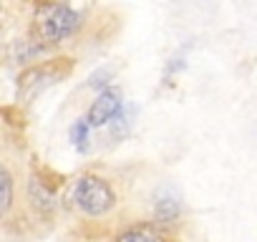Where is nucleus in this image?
<instances>
[{
    "label": "nucleus",
    "mask_w": 257,
    "mask_h": 242,
    "mask_svg": "<svg viewBox=\"0 0 257 242\" xmlns=\"http://www.w3.org/2000/svg\"><path fill=\"white\" fill-rule=\"evenodd\" d=\"M108 78H111V71H108V68H103V71H98V73H93V76H91L88 86L101 88V86H106V83H108Z\"/></svg>",
    "instance_id": "9d476101"
},
{
    "label": "nucleus",
    "mask_w": 257,
    "mask_h": 242,
    "mask_svg": "<svg viewBox=\"0 0 257 242\" xmlns=\"http://www.w3.org/2000/svg\"><path fill=\"white\" fill-rule=\"evenodd\" d=\"M36 36L46 43H61L76 33L81 26V16L71 6L61 3H43L36 11Z\"/></svg>",
    "instance_id": "f257e3e1"
},
{
    "label": "nucleus",
    "mask_w": 257,
    "mask_h": 242,
    "mask_svg": "<svg viewBox=\"0 0 257 242\" xmlns=\"http://www.w3.org/2000/svg\"><path fill=\"white\" fill-rule=\"evenodd\" d=\"M123 111V101H121V91L118 88H103L98 93V98L91 103L88 113H86V121L91 124V129H98L108 121L118 118V113Z\"/></svg>",
    "instance_id": "20e7f679"
},
{
    "label": "nucleus",
    "mask_w": 257,
    "mask_h": 242,
    "mask_svg": "<svg viewBox=\"0 0 257 242\" xmlns=\"http://www.w3.org/2000/svg\"><path fill=\"white\" fill-rule=\"evenodd\" d=\"M88 129H91V124L86 118H78L76 124L71 127V142H73L76 152H81V154L88 152Z\"/></svg>",
    "instance_id": "423d86ee"
},
{
    "label": "nucleus",
    "mask_w": 257,
    "mask_h": 242,
    "mask_svg": "<svg viewBox=\"0 0 257 242\" xmlns=\"http://www.w3.org/2000/svg\"><path fill=\"white\" fill-rule=\"evenodd\" d=\"M68 73H71V58H53L48 63L33 66V68L21 73V78H18V96L23 101H31L41 91H46L48 86H53L56 81H61Z\"/></svg>",
    "instance_id": "7ed1b4c3"
},
{
    "label": "nucleus",
    "mask_w": 257,
    "mask_h": 242,
    "mask_svg": "<svg viewBox=\"0 0 257 242\" xmlns=\"http://www.w3.org/2000/svg\"><path fill=\"white\" fill-rule=\"evenodd\" d=\"M71 199L88 217H101L116 204V197H113L111 187L101 177H93V174H86V177L76 179V184L71 189Z\"/></svg>",
    "instance_id": "f03ea898"
},
{
    "label": "nucleus",
    "mask_w": 257,
    "mask_h": 242,
    "mask_svg": "<svg viewBox=\"0 0 257 242\" xmlns=\"http://www.w3.org/2000/svg\"><path fill=\"white\" fill-rule=\"evenodd\" d=\"M116 242H162V237L149 229V227H132V229H126L123 234H118Z\"/></svg>",
    "instance_id": "0eeeda50"
},
{
    "label": "nucleus",
    "mask_w": 257,
    "mask_h": 242,
    "mask_svg": "<svg viewBox=\"0 0 257 242\" xmlns=\"http://www.w3.org/2000/svg\"><path fill=\"white\" fill-rule=\"evenodd\" d=\"M0 189H3V204H0V212L8 214L11 204H13V177H11L8 167L0 169Z\"/></svg>",
    "instance_id": "6e6552de"
},
{
    "label": "nucleus",
    "mask_w": 257,
    "mask_h": 242,
    "mask_svg": "<svg viewBox=\"0 0 257 242\" xmlns=\"http://www.w3.org/2000/svg\"><path fill=\"white\" fill-rule=\"evenodd\" d=\"M31 199H33V204L38 207V209H43V212H48V209H53L56 207V202H53V197L48 194V189L43 187V182H38V179H31Z\"/></svg>",
    "instance_id": "39448f33"
},
{
    "label": "nucleus",
    "mask_w": 257,
    "mask_h": 242,
    "mask_svg": "<svg viewBox=\"0 0 257 242\" xmlns=\"http://www.w3.org/2000/svg\"><path fill=\"white\" fill-rule=\"evenodd\" d=\"M177 214H179L177 199H164V202L157 204V217H159V219H174Z\"/></svg>",
    "instance_id": "1a4fd4ad"
}]
</instances>
